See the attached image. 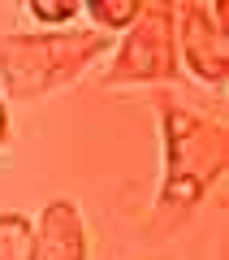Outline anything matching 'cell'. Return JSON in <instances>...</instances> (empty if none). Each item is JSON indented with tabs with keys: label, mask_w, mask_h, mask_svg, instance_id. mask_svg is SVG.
<instances>
[{
	"label": "cell",
	"mask_w": 229,
	"mask_h": 260,
	"mask_svg": "<svg viewBox=\"0 0 229 260\" xmlns=\"http://www.w3.org/2000/svg\"><path fill=\"white\" fill-rule=\"evenodd\" d=\"M160 143H165V178H160L147 230L173 234L203 204V195L216 186V178L225 174L229 135L220 121L203 117V113L182 109V104H165L160 109Z\"/></svg>",
	"instance_id": "6da1fadb"
},
{
	"label": "cell",
	"mask_w": 229,
	"mask_h": 260,
	"mask_svg": "<svg viewBox=\"0 0 229 260\" xmlns=\"http://www.w3.org/2000/svg\"><path fill=\"white\" fill-rule=\"evenodd\" d=\"M104 52L108 35L100 30H9L0 35V83L18 100H39L73 83Z\"/></svg>",
	"instance_id": "7a4b0ae2"
},
{
	"label": "cell",
	"mask_w": 229,
	"mask_h": 260,
	"mask_svg": "<svg viewBox=\"0 0 229 260\" xmlns=\"http://www.w3.org/2000/svg\"><path fill=\"white\" fill-rule=\"evenodd\" d=\"M177 74V44H173V0H143L134 26L126 30L104 83H165Z\"/></svg>",
	"instance_id": "3957f363"
},
{
	"label": "cell",
	"mask_w": 229,
	"mask_h": 260,
	"mask_svg": "<svg viewBox=\"0 0 229 260\" xmlns=\"http://www.w3.org/2000/svg\"><path fill=\"white\" fill-rule=\"evenodd\" d=\"M177 61L199 83L220 87L229 78V5L220 0H173Z\"/></svg>",
	"instance_id": "277c9868"
},
{
	"label": "cell",
	"mask_w": 229,
	"mask_h": 260,
	"mask_svg": "<svg viewBox=\"0 0 229 260\" xmlns=\"http://www.w3.org/2000/svg\"><path fill=\"white\" fill-rule=\"evenodd\" d=\"M30 260H87L91 239H87V217L73 200H48L39 221H30Z\"/></svg>",
	"instance_id": "5b68a950"
},
{
	"label": "cell",
	"mask_w": 229,
	"mask_h": 260,
	"mask_svg": "<svg viewBox=\"0 0 229 260\" xmlns=\"http://www.w3.org/2000/svg\"><path fill=\"white\" fill-rule=\"evenodd\" d=\"M138 9H143V0H87L83 5V13L100 26V35L104 30H130Z\"/></svg>",
	"instance_id": "8992f818"
},
{
	"label": "cell",
	"mask_w": 229,
	"mask_h": 260,
	"mask_svg": "<svg viewBox=\"0 0 229 260\" xmlns=\"http://www.w3.org/2000/svg\"><path fill=\"white\" fill-rule=\"evenodd\" d=\"M30 217L22 213H0V260H30Z\"/></svg>",
	"instance_id": "52a82bcc"
},
{
	"label": "cell",
	"mask_w": 229,
	"mask_h": 260,
	"mask_svg": "<svg viewBox=\"0 0 229 260\" xmlns=\"http://www.w3.org/2000/svg\"><path fill=\"white\" fill-rule=\"evenodd\" d=\"M26 13L39 22V26H65L83 13L78 0H26Z\"/></svg>",
	"instance_id": "ba28073f"
},
{
	"label": "cell",
	"mask_w": 229,
	"mask_h": 260,
	"mask_svg": "<svg viewBox=\"0 0 229 260\" xmlns=\"http://www.w3.org/2000/svg\"><path fill=\"white\" fill-rule=\"evenodd\" d=\"M5 135H9V113H5V100H0V143H5Z\"/></svg>",
	"instance_id": "9c48e42d"
}]
</instances>
